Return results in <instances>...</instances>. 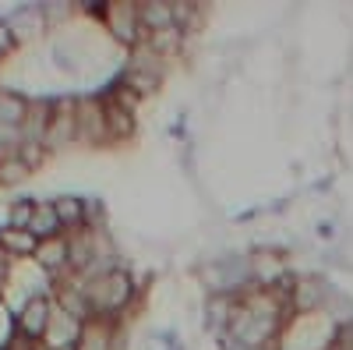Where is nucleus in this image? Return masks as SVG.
<instances>
[{
	"label": "nucleus",
	"mask_w": 353,
	"mask_h": 350,
	"mask_svg": "<svg viewBox=\"0 0 353 350\" xmlns=\"http://www.w3.org/2000/svg\"><path fill=\"white\" fill-rule=\"evenodd\" d=\"M0 273H4V262H0Z\"/></svg>",
	"instance_id": "obj_8"
},
{
	"label": "nucleus",
	"mask_w": 353,
	"mask_h": 350,
	"mask_svg": "<svg viewBox=\"0 0 353 350\" xmlns=\"http://www.w3.org/2000/svg\"><path fill=\"white\" fill-rule=\"evenodd\" d=\"M0 248H8L11 255H28V251L36 255L39 241H36L28 230H14V226H8V230H0Z\"/></svg>",
	"instance_id": "obj_3"
},
{
	"label": "nucleus",
	"mask_w": 353,
	"mask_h": 350,
	"mask_svg": "<svg viewBox=\"0 0 353 350\" xmlns=\"http://www.w3.org/2000/svg\"><path fill=\"white\" fill-rule=\"evenodd\" d=\"M11 46H14V28L8 21H0V57H4Z\"/></svg>",
	"instance_id": "obj_7"
},
{
	"label": "nucleus",
	"mask_w": 353,
	"mask_h": 350,
	"mask_svg": "<svg viewBox=\"0 0 353 350\" xmlns=\"http://www.w3.org/2000/svg\"><path fill=\"white\" fill-rule=\"evenodd\" d=\"M53 213L61 220V226H81L85 223V202L81 198H57L53 202Z\"/></svg>",
	"instance_id": "obj_5"
},
{
	"label": "nucleus",
	"mask_w": 353,
	"mask_h": 350,
	"mask_svg": "<svg viewBox=\"0 0 353 350\" xmlns=\"http://www.w3.org/2000/svg\"><path fill=\"white\" fill-rule=\"evenodd\" d=\"M36 258L43 269H57L61 262H68V241L64 237H50V241H39L36 248Z\"/></svg>",
	"instance_id": "obj_4"
},
{
	"label": "nucleus",
	"mask_w": 353,
	"mask_h": 350,
	"mask_svg": "<svg viewBox=\"0 0 353 350\" xmlns=\"http://www.w3.org/2000/svg\"><path fill=\"white\" fill-rule=\"evenodd\" d=\"M36 206H39V202H32V198H18L11 206V213H8V226L28 230V223H32V216H36Z\"/></svg>",
	"instance_id": "obj_6"
},
{
	"label": "nucleus",
	"mask_w": 353,
	"mask_h": 350,
	"mask_svg": "<svg viewBox=\"0 0 353 350\" xmlns=\"http://www.w3.org/2000/svg\"><path fill=\"white\" fill-rule=\"evenodd\" d=\"M85 298H88V304H92V315H113V311H121L128 304L131 280L121 269H110L85 290Z\"/></svg>",
	"instance_id": "obj_1"
},
{
	"label": "nucleus",
	"mask_w": 353,
	"mask_h": 350,
	"mask_svg": "<svg viewBox=\"0 0 353 350\" xmlns=\"http://www.w3.org/2000/svg\"><path fill=\"white\" fill-rule=\"evenodd\" d=\"M50 318H53V311H50L46 298L28 301L25 311H21V333H25L28 340H46V333H50Z\"/></svg>",
	"instance_id": "obj_2"
}]
</instances>
